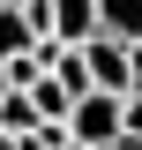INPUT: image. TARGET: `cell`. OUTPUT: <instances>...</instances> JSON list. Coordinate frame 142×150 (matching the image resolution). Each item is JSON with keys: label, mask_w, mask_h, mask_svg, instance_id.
<instances>
[{"label": "cell", "mask_w": 142, "mask_h": 150, "mask_svg": "<svg viewBox=\"0 0 142 150\" xmlns=\"http://www.w3.org/2000/svg\"><path fill=\"white\" fill-rule=\"evenodd\" d=\"M120 105H127L120 90H82V98L67 105V135H75L82 150H120V143H127V128H120Z\"/></svg>", "instance_id": "obj_1"}, {"label": "cell", "mask_w": 142, "mask_h": 150, "mask_svg": "<svg viewBox=\"0 0 142 150\" xmlns=\"http://www.w3.org/2000/svg\"><path fill=\"white\" fill-rule=\"evenodd\" d=\"M82 53H90V83H97V90H135V60H127V38H82Z\"/></svg>", "instance_id": "obj_2"}, {"label": "cell", "mask_w": 142, "mask_h": 150, "mask_svg": "<svg viewBox=\"0 0 142 150\" xmlns=\"http://www.w3.org/2000/svg\"><path fill=\"white\" fill-rule=\"evenodd\" d=\"M53 38H60V45L97 38V0H53Z\"/></svg>", "instance_id": "obj_3"}, {"label": "cell", "mask_w": 142, "mask_h": 150, "mask_svg": "<svg viewBox=\"0 0 142 150\" xmlns=\"http://www.w3.org/2000/svg\"><path fill=\"white\" fill-rule=\"evenodd\" d=\"M37 45V30H30V15H22L15 0H0V68H8V60H22Z\"/></svg>", "instance_id": "obj_4"}, {"label": "cell", "mask_w": 142, "mask_h": 150, "mask_svg": "<svg viewBox=\"0 0 142 150\" xmlns=\"http://www.w3.org/2000/svg\"><path fill=\"white\" fill-rule=\"evenodd\" d=\"M97 30L135 45V38H142V0H97Z\"/></svg>", "instance_id": "obj_5"}, {"label": "cell", "mask_w": 142, "mask_h": 150, "mask_svg": "<svg viewBox=\"0 0 142 150\" xmlns=\"http://www.w3.org/2000/svg\"><path fill=\"white\" fill-rule=\"evenodd\" d=\"M37 120H45V112H37V98L8 83V90H0V128H8V135H30Z\"/></svg>", "instance_id": "obj_6"}, {"label": "cell", "mask_w": 142, "mask_h": 150, "mask_svg": "<svg viewBox=\"0 0 142 150\" xmlns=\"http://www.w3.org/2000/svg\"><path fill=\"white\" fill-rule=\"evenodd\" d=\"M30 98H37V112H45V120H67V105H75V90H67V83H60L53 68H45V75H37V83H30Z\"/></svg>", "instance_id": "obj_7"}, {"label": "cell", "mask_w": 142, "mask_h": 150, "mask_svg": "<svg viewBox=\"0 0 142 150\" xmlns=\"http://www.w3.org/2000/svg\"><path fill=\"white\" fill-rule=\"evenodd\" d=\"M75 135H67V120H37L30 135H15V150H67Z\"/></svg>", "instance_id": "obj_8"}, {"label": "cell", "mask_w": 142, "mask_h": 150, "mask_svg": "<svg viewBox=\"0 0 142 150\" xmlns=\"http://www.w3.org/2000/svg\"><path fill=\"white\" fill-rule=\"evenodd\" d=\"M15 8L30 15V30H37V38H53V0H15Z\"/></svg>", "instance_id": "obj_9"}, {"label": "cell", "mask_w": 142, "mask_h": 150, "mask_svg": "<svg viewBox=\"0 0 142 150\" xmlns=\"http://www.w3.org/2000/svg\"><path fill=\"white\" fill-rule=\"evenodd\" d=\"M120 128H127V143H142V90H127V105H120Z\"/></svg>", "instance_id": "obj_10"}, {"label": "cell", "mask_w": 142, "mask_h": 150, "mask_svg": "<svg viewBox=\"0 0 142 150\" xmlns=\"http://www.w3.org/2000/svg\"><path fill=\"white\" fill-rule=\"evenodd\" d=\"M127 60H135V90H142V38H135V45H127Z\"/></svg>", "instance_id": "obj_11"}, {"label": "cell", "mask_w": 142, "mask_h": 150, "mask_svg": "<svg viewBox=\"0 0 142 150\" xmlns=\"http://www.w3.org/2000/svg\"><path fill=\"white\" fill-rule=\"evenodd\" d=\"M0 150H15V135H8V128H0Z\"/></svg>", "instance_id": "obj_12"}, {"label": "cell", "mask_w": 142, "mask_h": 150, "mask_svg": "<svg viewBox=\"0 0 142 150\" xmlns=\"http://www.w3.org/2000/svg\"><path fill=\"white\" fill-rule=\"evenodd\" d=\"M120 150H142V143H120Z\"/></svg>", "instance_id": "obj_13"}, {"label": "cell", "mask_w": 142, "mask_h": 150, "mask_svg": "<svg viewBox=\"0 0 142 150\" xmlns=\"http://www.w3.org/2000/svg\"><path fill=\"white\" fill-rule=\"evenodd\" d=\"M67 150H82V143H67Z\"/></svg>", "instance_id": "obj_14"}]
</instances>
